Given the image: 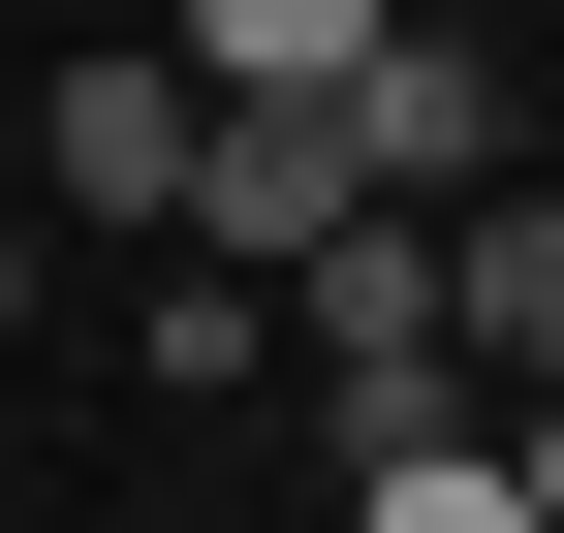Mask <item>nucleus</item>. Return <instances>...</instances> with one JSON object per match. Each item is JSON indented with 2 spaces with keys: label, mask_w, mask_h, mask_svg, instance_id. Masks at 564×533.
Here are the masks:
<instances>
[{
  "label": "nucleus",
  "mask_w": 564,
  "mask_h": 533,
  "mask_svg": "<svg viewBox=\"0 0 564 533\" xmlns=\"http://www.w3.org/2000/svg\"><path fill=\"white\" fill-rule=\"evenodd\" d=\"M282 314H314V409H345V471H377V439H470V346H440V220H314L282 251Z\"/></svg>",
  "instance_id": "obj_1"
},
{
  "label": "nucleus",
  "mask_w": 564,
  "mask_h": 533,
  "mask_svg": "<svg viewBox=\"0 0 564 533\" xmlns=\"http://www.w3.org/2000/svg\"><path fill=\"white\" fill-rule=\"evenodd\" d=\"M345 157H377L408 220H470V188H533V126H502V32H440V0H377V63H345Z\"/></svg>",
  "instance_id": "obj_2"
},
{
  "label": "nucleus",
  "mask_w": 564,
  "mask_h": 533,
  "mask_svg": "<svg viewBox=\"0 0 564 533\" xmlns=\"http://www.w3.org/2000/svg\"><path fill=\"white\" fill-rule=\"evenodd\" d=\"M314 220H377V157H345V95H220V126H188V251H220V283H282Z\"/></svg>",
  "instance_id": "obj_3"
},
{
  "label": "nucleus",
  "mask_w": 564,
  "mask_h": 533,
  "mask_svg": "<svg viewBox=\"0 0 564 533\" xmlns=\"http://www.w3.org/2000/svg\"><path fill=\"white\" fill-rule=\"evenodd\" d=\"M188 126H220V95H188L158 32H95V63H63V188H95V220H188Z\"/></svg>",
  "instance_id": "obj_4"
},
{
  "label": "nucleus",
  "mask_w": 564,
  "mask_h": 533,
  "mask_svg": "<svg viewBox=\"0 0 564 533\" xmlns=\"http://www.w3.org/2000/svg\"><path fill=\"white\" fill-rule=\"evenodd\" d=\"M440 346L470 377H564V188H470L440 220Z\"/></svg>",
  "instance_id": "obj_5"
},
{
  "label": "nucleus",
  "mask_w": 564,
  "mask_h": 533,
  "mask_svg": "<svg viewBox=\"0 0 564 533\" xmlns=\"http://www.w3.org/2000/svg\"><path fill=\"white\" fill-rule=\"evenodd\" d=\"M158 63H188V95H345V63H377V0H188Z\"/></svg>",
  "instance_id": "obj_6"
},
{
  "label": "nucleus",
  "mask_w": 564,
  "mask_h": 533,
  "mask_svg": "<svg viewBox=\"0 0 564 533\" xmlns=\"http://www.w3.org/2000/svg\"><path fill=\"white\" fill-rule=\"evenodd\" d=\"M345 533H533V502H502V439H377V471H345Z\"/></svg>",
  "instance_id": "obj_7"
},
{
  "label": "nucleus",
  "mask_w": 564,
  "mask_h": 533,
  "mask_svg": "<svg viewBox=\"0 0 564 533\" xmlns=\"http://www.w3.org/2000/svg\"><path fill=\"white\" fill-rule=\"evenodd\" d=\"M0 314H32V220H0Z\"/></svg>",
  "instance_id": "obj_8"
}]
</instances>
